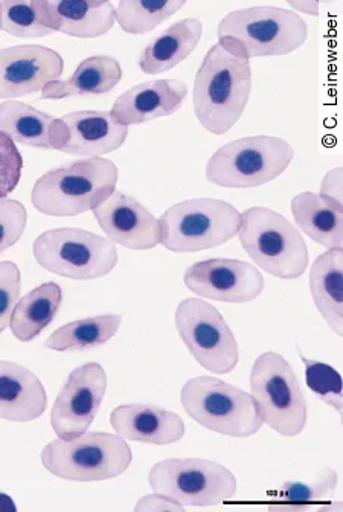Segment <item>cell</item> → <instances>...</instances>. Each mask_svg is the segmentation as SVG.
Segmentation results:
<instances>
[{
    "instance_id": "6da1fadb",
    "label": "cell",
    "mask_w": 343,
    "mask_h": 512,
    "mask_svg": "<svg viewBox=\"0 0 343 512\" xmlns=\"http://www.w3.org/2000/svg\"><path fill=\"white\" fill-rule=\"evenodd\" d=\"M252 71L249 60L214 45L194 80L196 118L212 135H225L240 121L249 103Z\"/></svg>"
},
{
    "instance_id": "7a4b0ae2",
    "label": "cell",
    "mask_w": 343,
    "mask_h": 512,
    "mask_svg": "<svg viewBox=\"0 0 343 512\" xmlns=\"http://www.w3.org/2000/svg\"><path fill=\"white\" fill-rule=\"evenodd\" d=\"M218 45L244 60L279 57L298 51L308 39V26L295 11L252 7L232 11L217 28Z\"/></svg>"
},
{
    "instance_id": "3957f363",
    "label": "cell",
    "mask_w": 343,
    "mask_h": 512,
    "mask_svg": "<svg viewBox=\"0 0 343 512\" xmlns=\"http://www.w3.org/2000/svg\"><path fill=\"white\" fill-rule=\"evenodd\" d=\"M118 177L112 160H78L43 174L34 185L31 202L42 214L74 217L103 205L115 192Z\"/></svg>"
},
{
    "instance_id": "277c9868",
    "label": "cell",
    "mask_w": 343,
    "mask_h": 512,
    "mask_svg": "<svg viewBox=\"0 0 343 512\" xmlns=\"http://www.w3.org/2000/svg\"><path fill=\"white\" fill-rule=\"evenodd\" d=\"M241 247L260 269L279 279H296L308 267V249L301 232L284 215L255 206L241 214Z\"/></svg>"
},
{
    "instance_id": "5b68a950",
    "label": "cell",
    "mask_w": 343,
    "mask_h": 512,
    "mask_svg": "<svg viewBox=\"0 0 343 512\" xmlns=\"http://www.w3.org/2000/svg\"><path fill=\"white\" fill-rule=\"evenodd\" d=\"M180 400L196 423L220 435L249 438L263 426L252 395L220 378H191L183 384Z\"/></svg>"
},
{
    "instance_id": "8992f818",
    "label": "cell",
    "mask_w": 343,
    "mask_h": 512,
    "mask_svg": "<svg viewBox=\"0 0 343 512\" xmlns=\"http://www.w3.org/2000/svg\"><path fill=\"white\" fill-rule=\"evenodd\" d=\"M295 151L275 136H249L218 148L206 165V179L223 188H257L281 176Z\"/></svg>"
},
{
    "instance_id": "52a82bcc",
    "label": "cell",
    "mask_w": 343,
    "mask_h": 512,
    "mask_svg": "<svg viewBox=\"0 0 343 512\" xmlns=\"http://www.w3.org/2000/svg\"><path fill=\"white\" fill-rule=\"evenodd\" d=\"M132 459L126 439L110 433L55 439L42 452V464L49 473L77 482L115 479L130 467Z\"/></svg>"
},
{
    "instance_id": "ba28073f",
    "label": "cell",
    "mask_w": 343,
    "mask_h": 512,
    "mask_svg": "<svg viewBox=\"0 0 343 512\" xmlns=\"http://www.w3.org/2000/svg\"><path fill=\"white\" fill-rule=\"evenodd\" d=\"M161 243L176 253L200 252L222 246L240 231L241 214L217 199L186 200L162 215Z\"/></svg>"
},
{
    "instance_id": "9c48e42d",
    "label": "cell",
    "mask_w": 343,
    "mask_h": 512,
    "mask_svg": "<svg viewBox=\"0 0 343 512\" xmlns=\"http://www.w3.org/2000/svg\"><path fill=\"white\" fill-rule=\"evenodd\" d=\"M33 252L43 269L75 281L103 278L118 263L112 241L77 228L43 232L34 241Z\"/></svg>"
},
{
    "instance_id": "30bf717a",
    "label": "cell",
    "mask_w": 343,
    "mask_h": 512,
    "mask_svg": "<svg viewBox=\"0 0 343 512\" xmlns=\"http://www.w3.org/2000/svg\"><path fill=\"white\" fill-rule=\"evenodd\" d=\"M252 398L261 420L283 436H298L307 424V404L292 366L281 354L264 352L251 371Z\"/></svg>"
},
{
    "instance_id": "8fae6325",
    "label": "cell",
    "mask_w": 343,
    "mask_h": 512,
    "mask_svg": "<svg viewBox=\"0 0 343 512\" xmlns=\"http://www.w3.org/2000/svg\"><path fill=\"white\" fill-rule=\"evenodd\" d=\"M151 490L182 506H215L237 494V479L225 465L208 459H165L151 468Z\"/></svg>"
},
{
    "instance_id": "7c38bea8",
    "label": "cell",
    "mask_w": 343,
    "mask_h": 512,
    "mask_svg": "<svg viewBox=\"0 0 343 512\" xmlns=\"http://www.w3.org/2000/svg\"><path fill=\"white\" fill-rule=\"evenodd\" d=\"M176 328L191 356L214 374H229L238 363V343L222 313L202 301L188 298L176 310Z\"/></svg>"
},
{
    "instance_id": "4fadbf2b",
    "label": "cell",
    "mask_w": 343,
    "mask_h": 512,
    "mask_svg": "<svg viewBox=\"0 0 343 512\" xmlns=\"http://www.w3.org/2000/svg\"><path fill=\"white\" fill-rule=\"evenodd\" d=\"M107 389L100 363H87L71 372L51 410V424L60 439H74L92 426Z\"/></svg>"
},
{
    "instance_id": "5bb4252c",
    "label": "cell",
    "mask_w": 343,
    "mask_h": 512,
    "mask_svg": "<svg viewBox=\"0 0 343 512\" xmlns=\"http://www.w3.org/2000/svg\"><path fill=\"white\" fill-rule=\"evenodd\" d=\"M183 281L200 298L226 304L254 301L264 290L260 270L238 260L200 261L186 269Z\"/></svg>"
},
{
    "instance_id": "9a60e30c",
    "label": "cell",
    "mask_w": 343,
    "mask_h": 512,
    "mask_svg": "<svg viewBox=\"0 0 343 512\" xmlns=\"http://www.w3.org/2000/svg\"><path fill=\"white\" fill-rule=\"evenodd\" d=\"M65 71V61L54 49L37 45L0 49V100L40 92Z\"/></svg>"
},
{
    "instance_id": "2e32d148",
    "label": "cell",
    "mask_w": 343,
    "mask_h": 512,
    "mask_svg": "<svg viewBox=\"0 0 343 512\" xmlns=\"http://www.w3.org/2000/svg\"><path fill=\"white\" fill-rule=\"evenodd\" d=\"M100 228L113 244L132 250H150L161 243V223L147 208L122 191L93 209Z\"/></svg>"
},
{
    "instance_id": "e0dca14e",
    "label": "cell",
    "mask_w": 343,
    "mask_h": 512,
    "mask_svg": "<svg viewBox=\"0 0 343 512\" xmlns=\"http://www.w3.org/2000/svg\"><path fill=\"white\" fill-rule=\"evenodd\" d=\"M40 22L66 36L97 39L115 25V5L98 0H34Z\"/></svg>"
},
{
    "instance_id": "ac0fdd59",
    "label": "cell",
    "mask_w": 343,
    "mask_h": 512,
    "mask_svg": "<svg viewBox=\"0 0 343 512\" xmlns=\"http://www.w3.org/2000/svg\"><path fill=\"white\" fill-rule=\"evenodd\" d=\"M188 87L179 80H154L122 93L113 104L112 115L122 125H138L173 115L185 103Z\"/></svg>"
},
{
    "instance_id": "d6986e66",
    "label": "cell",
    "mask_w": 343,
    "mask_h": 512,
    "mask_svg": "<svg viewBox=\"0 0 343 512\" xmlns=\"http://www.w3.org/2000/svg\"><path fill=\"white\" fill-rule=\"evenodd\" d=\"M65 124L63 153L100 157L122 147L129 127L116 121L110 112H74L61 118Z\"/></svg>"
},
{
    "instance_id": "ffe728a7",
    "label": "cell",
    "mask_w": 343,
    "mask_h": 512,
    "mask_svg": "<svg viewBox=\"0 0 343 512\" xmlns=\"http://www.w3.org/2000/svg\"><path fill=\"white\" fill-rule=\"evenodd\" d=\"M110 424L122 439L147 444H174L185 435V423L177 413L148 404L116 407Z\"/></svg>"
},
{
    "instance_id": "44dd1931",
    "label": "cell",
    "mask_w": 343,
    "mask_h": 512,
    "mask_svg": "<svg viewBox=\"0 0 343 512\" xmlns=\"http://www.w3.org/2000/svg\"><path fill=\"white\" fill-rule=\"evenodd\" d=\"M48 406L42 381L19 363L0 360V418L14 423L37 420Z\"/></svg>"
},
{
    "instance_id": "7402d4cb",
    "label": "cell",
    "mask_w": 343,
    "mask_h": 512,
    "mask_svg": "<svg viewBox=\"0 0 343 512\" xmlns=\"http://www.w3.org/2000/svg\"><path fill=\"white\" fill-rule=\"evenodd\" d=\"M0 130L14 142L42 150H63L65 124L28 104L5 101L0 104Z\"/></svg>"
},
{
    "instance_id": "603a6c76",
    "label": "cell",
    "mask_w": 343,
    "mask_h": 512,
    "mask_svg": "<svg viewBox=\"0 0 343 512\" xmlns=\"http://www.w3.org/2000/svg\"><path fill=\"white\" fill-rule=\"evenodd\" d=\"M202 32V22L197 19L174 23L142 51L139 68L148 75L171 71L193 54L202 39Z\"/></svg>"
},
{
    "instance_id": "cb8c5ba5",
    "label": "cell",
    "mask_w": 343,
    "mask_h": 512,
    "mask_svg": "<svg viewBox=\"0 0 343 512\" xmlns=\"http://www.w3.org/2000/svg\"><path fill=\"white\" fill-rule=\"evenodd\" d=\"M343 250H327L310 269V290L316 308L334 333L343 334Z\"/></svg>"
},
{
    "instance_id": "d4e9b609",
    "label": "cell",
    "mask_w": 343,
    "mask_h": 512,
    "mask_svg": "<svg viewBox=\"0 0 343 512\" xmlns=\"http://www.w3.org/2000/svg\"><path fill=\"white\" fill-rule=\"evenodd\" d=\"M298 228L327 250H343V209L325 202L316 192L305 191L292 200Z\"/></svg>"
},
{
    "instance_id": "484cf974",
    "label": "cell",
    "mask_w": 343,
    "mask_h": 512,
    "mask_svg": "<svg viewBox=\"0 0 343 512\" xmlns=\"http://www.w3.org/2000/svg\"><path fill=\"white\" fill-rule=\"evenodd\" d=\"M121 66L113 57L97 55L81 61L69 80L52 81L42 90L43 100H63L69 96L103 95L122 80Z\"/></svg>"
},
{
    "instance_id": "4316f807",
    "label": "cell",
    "mask_w": 343,
    "mask_h": 512,
    "mask_svg": "<svg viewBox=\"0 0 343 512\" xmlns=\"http://www.w3.org/2000/svg\"><path fill=\"white\" fill-rule=\"evenodd\" d=\"M63 290L55 282H46L34 288L16 305L11 314L10 328L20 342H31L52 324L60 310Z\"/></svg>"
},
{
    "instance_id": "83f0119b",
    "label": "cell",
    "mask_w": 343,
    "mask_h": 512,
    "mask_svg": "<svg viewBox=\"0 0 343 512\" xmlns=\"http://www.w3.org/2000/svg\"><path fill=\"white\" fill-rule=\"evenodd\" d=\"M121 324V314H104L77 320L55 330L46 340L45 346L60 352L98 348L110 342Z\"/></svg>"
},
{
    "instance_id": "f1b7e54d",
    "label": "cell",
    "mask_w": 343,
    "mask_h": 512,
    "mask_svg": "<svg viewBox=\"0 0 343 512\" xmlns=\"http://www.w3.org/2000/svg\"><path fill=\"white\" fill-rule=\"evenodd\" d=\"M337 488V473L333 468H322L313 482H286L269 494L273 508L283 511H313L331 509L325 500L333 499Z\"/></svg>"
},
{
    "instance_id": "f546056e",
    "label": "cell",
    "mask_w": 343,
    "mask_h": 512,
    "mask_svg": "<svg viewBox=\"0 0 343 512\" xmlns=\"http://www.w3.org/2000/svg\"><path fill=\"white\" fill-rule=\"evenodd\" d=\"M185 0L171 2H142V0H121L116 5V20L122 31L142 36L158 28L165 20L185 7Z\"/></svg>"
},
{
    "instance_id": "4dcf8cb0",
    "label": "cell",
    "mask_w": 343,
    "mask_h": 512,
    "mask_svg": "<svg viewBox=\"0 0 343 512\" xmlns=\"http://www.w3.org/2000/svg\"><path fill=\"white\" fill-rule=\"evenodd\" d=\"M0 31L8 32L17 39H40L54 32L40 22L34 0H0Z\"/></svg>"
},
{
    "instance_id": "1f68e13d",
    "label": "cell",
    "mask_w": 343,
    "mask_h": 512,
    "mask_svg": "<svg viewBox=\"0 0 343 512\" xmlns=\"http://www.w3.org/2000/svg\"><path fill=\"white\" fill-rule=\"evenodd\" d=\"M301 359L305 365V380L310 391L337 412H342V377L339 372L325 363L305 359L302 354Z\"/></svg>"
},
{
    "instance_id": "d6a6232c",
    "label": "cell",
    "mask_w": 343,
    "mask_h": 512,
    "mask_svg": "<svg viewBox=\"0 0 343 512\" xmlns=\"http://www.w3.org/2000/svg\"><path fill=\"white\" fill-rule=\"evenodd\" d=\"M23 159L16 142L0 130V200L7 199L19 185Z\"/></svg>"
},
{
    "instance_id": "836d02e7",
    "label": "cell",
    "mask_w": 343,
    "mask_h": 512,
    "mask_svg": "<svg viewBox=\"0 0 343 512\" xmlns=\"http://www.w3.org/2000/svg\"><path fill=\"white\" fill-rule=\"evenodd\" d=\"M28 223V212L17 200H0V253L22 238Z\"/></svg>"
},
{
    "instance_id": "e575fe53",
    "label": "cell",
    "mask_w": 343,
    "mask_h": 512,
    "mask_svg": "<svg viewBox=\"0 0 343 512\" xmlns=\"http://www.w3.org/2000/svg\"><path fill=\"white\" fill-rule=\"evenodd\" d=\"M20 298V270L13 261L0 263V333L10 325L11 314Z\"/></svg>"
},
{
    "instance_id": "d590c367",
    "label": "cell",
    "mask_w": 343,
    "mask_h": 512,
    "mask_svg": "<svg viewBox=\"0 0 343 512\" xmlns=\"http://www.w3.org/2000/svg\"><path fill=\"white\" fill-rule=\"evenodd\" d=\"M319 196H321L325 202L343 209L342 168H336V170L330 171V173L325 176Z\"/></svg>"
},
{
    "instance_id": "8d00e7d4",
    "label": "cell",
    "mask_w": 343,
    "mask_h": 512,
    "mask_svg": "<svg viewBox=\"0 0 343 512\" xmlns=\"http://www.w3.org/2000/svg\"><path fill=\"white\" fill-rule=\"evenodd\" d=\"M135 509L136 511H185L179 503L165 499L156 493L142 497Z\"/></svg>"
},
{
    "instance_id": "74e56055",
    "label": "cell",
    "mask_w": 343,
    "mask_h": 512,
    "mask_svg": "<svg viewBox=\"0 0 343 512\" xmlns=\"http://www.w3.org/2000/svg\"><path fill=\"white\" fill-rule=\"evenodd\" d=\"M287 4L296 14L305 13L313 17L319 14V2H295V0H289Z\"/></svg>"
},
{
    "instance_id": "f35d334b",
    "label": "cell",
    "mask_w": 343,
    "mask_h": 512,
    "mask_svg": "<svg viewBox=\"0 0 343 512\" xmlns=\"http://www.w3.org/2000/svg\"><path fill=\"white\" fill-rule=\"evenodd\" d=\"M17 506L8 494L0 493V512H16Z\"/></svg>"
}]
</instances>
